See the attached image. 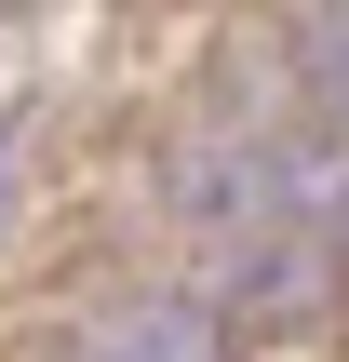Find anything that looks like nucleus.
I'll return each mask as SVG.
<instances>
[{
    "mask_svg": "<svg viewBox=\"0 0 349 362\" xmlns=\"http://www.w3.org/2000/svg\"><path fill=\"white\" fill-rule=\"evenodd\" d=\"M175 215L215 255V282L242 296H309L323 282V228H336V175L282 134H202L175 148Z\"/></svg>",
    "mask_w": 349,
    "mask_h": 362,
    "instance_id": "obj_1",
    "label": "nucleus"
},
{
    "mask_svg": "<svg viewBox=\"0 0 349 362\" xmlns=\"http://www.w3.org/2000/svg\"><path fill=\"white\" fill-rule=\"evenodd\" d=\"M67 362H229V336L202 309H121V322H94Z\"/></svg>",
    "mask_w": 349,
    "mask_h": 362,
    "instance_id": "obj_2",
    "label": "nucleus"
}]
</instances>
